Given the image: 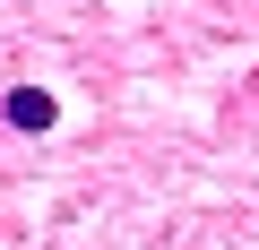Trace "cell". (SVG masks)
Wrapping results in <instances>:
<instances>
[{
	"mask_svg": "<svg viewBox=\"0 0 259 250\" xmlns=\"http://www.w3.org/2000/svg\"><path fill=\"white\" fill-rule=\"evenodd\" d=\"M0 112H9V130H26V138H35V130H52V121H61V104H52L44 86H9V104H0Z\"/></svg>",
	"mask_w": 259,
	"mask_h": 250,
	"instance_id": "1",
	"label": "cell"
}]
</instances>
